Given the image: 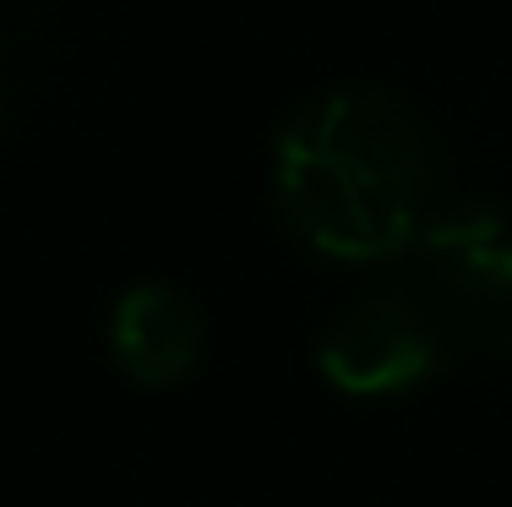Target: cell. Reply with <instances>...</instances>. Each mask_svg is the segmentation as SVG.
Wrapping results in <instances>:
<instances>
[{
  "label": "cell",
  "mask_w": 512,
  "mask_h": 507,
  "mask_svg": "<svg viewBox=\"0 0 512 507\" xmlns=\"http://www.w3.org/2000/svg\"><path fill=\"white\" fill-rule=\"evenodd\" d=\"M278 202L327 257L376 262L420 235L425 131L382 82H344L278 131Z\"/></svg>",
  "instance_id": "1"
},
{
  "label": "cell",
  "mask_w": 512,
  "mask_h": 507,
  "mask_svg": "<svg viewBox=\"0 0 512 507\" xmlns=\"http://www.w3.org/2000/svg\"><path fill=\"white\" fill-rule=\"evenodd\" d=\"M442 338L404 289H371L349 300L322 333V377L344 393H398L436 371Z\"/></svg>",
  "instance_id": "2"
},
{
  "label": "cell",
  "mask_w": 512,
  "mask_h": 507,
  "mask_svg": "<svg viewBox=\"0 0 512 507\" xmlns=\"http://www.w3.org/2000/svg\"><path fill=\"white\" fill-rule=\"evenodd\" d=\"M202 344V311L169 284H131L109 306V355L126 377L148 382V388H169V382L191 377Z\"/></svg>",
  "instance_id": "3"
},
{
  "label": "cell",
  "mask_w": 512,
  "mask_h": 507,
  "mask_svg": "<svg viewBox=\"0 0 512 507\" xmlns=\"http://www.w3.org/2000/svg\"><path fill=\"white\" fill-rule=\"evenodd\" d=\"M458 311H496L512 300V229L491 208H453L414 235Z\"/></svg>",
  "instance_id": "4"
}]
</instances>
